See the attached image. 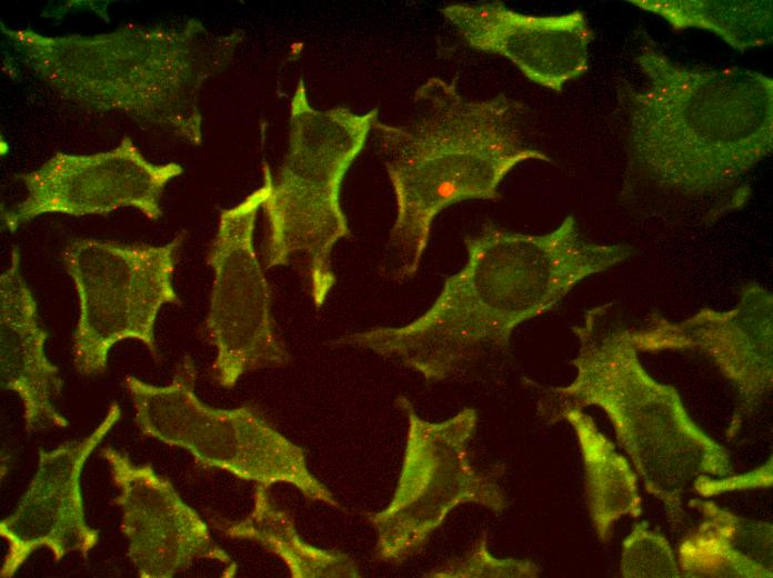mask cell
I'll use <instances>...</instances> for the list:
<instances>
[{
	"label": "cell",
	"mask_w": 773,
	"mask_h": 578,
	"mask_svg": "<svg viewBox=\"0 0 773 578\" xmlns=\"http://www.w3.org/2000/svg\"><path fill=\"white\" fill-rule=\"evenodd\" d=\"M120 418L121 408L113 402L86 438L52 450L39 449L37 469L27 490L14 511L0 521V536L8 545L1 578L13 577L40 548L49 549L59 562L74 551L87 558L98 545L99 531L87 522L84 515L81 471Z\"/></svg>",
	"instance_id": "7c38bea8"
},
{
	"label": "cell",
	"mask_w": 773,
	"mask_h": 578,
	"mask_svg": "<svg viewBox=\"0 0 773 578\" xmlns=\"http://www.w3.org/2000/svg\"><path fill=\"white\" fill-rule=\"evenodd\" d=\"M182 173L183 168L177 162L149 161L128 137L108 151H58L38 169L17 176L23 181L27 196L1 211L2 226L14 233L44 213L106 215L124 207L157 221L162 216L165 187Z\"/></svg>",
	"instance_id": "30bf717a"
},
{
	"label": "cell",
	"mask_w": 773,
	"mask_h": 578,
	"mask_svg": "<svg viewBox=\"0 0 773 578\" xmlns=\"http://www.w3.org/2000/svg\"><path fill=\"white\" fill-rule=\"evenodd\" d=\"M395 405L409 425L401 474L389 505L369 515V520L377 532L379 558L401 562L425 545L452 508L474 502L500 512L506 504L499 475L470 462L468 444L478 422L473 408L430 422L405 397Z\"/></svg>",
	"instance_id": "ba28073f"
},
{
	"label": "cell",
	"mask_w": 773,
	"mask_h": 578,
	"mask_svg": "<svg viewBox=\"0 0 773 578\" xmlns=\"http://www.w3.org/2000/svg\"><path fill=\"white\" fill-rule=\"evenodd\" d=\"M712 525L705 524L696 537L687 540L681 550L684 572L690 576H769L771 571L737 552L730 544L735 529L734 520L722 510Z\"/></svg>",
	"instance_id": "d6986e66"
},
{
	"label": "cell",
	"mask_w": 773,
	"mask_h": 578,
	"mask_svg": "<svg viewBox=\"0 0 773 578\" xmlns=\"http://www.w3.org/2000/svg\"><path fill=\"white\" fill-rule=\"evenodd\" d=\"M642 86L620 92L631 163L686 196L731 189L773 149V79L670 59L651 41L634 57Z\"/></svg>",
	"instance_id": "7a4b0ae2"
},
{
	"label": "cell",
	"mask_w": 773,
	"mask_h": 578,
	"mask_svg": "<svg viewBox=\"0 0 773 578\" xmlns=\"http://www.w3.org/2000/svg\"><path fill=\"white\" fill-rule=\"evenodd\" d=\"M1 32L17 59L60 97L202 142L200 93L232 61L244 33H215L190 19L177 28L127 26L108 33Z\"/></svg>",
	"instance_id": "277c9868"
},
{
	"label": "cell",
	"mask_w": 773,
	"mask_h": 578,
	"mask_svg": "<svg viewBox=\"0 0 773 578\" xmlns=\"http://www.w3.org/2000/svg\"><path fill=\"white\" fill-rule=\"evenodd\" d=\"M273 177L263 165V183L238 205L221 209L207 263L213 271L208 336L215 348L218 383L232 389L247 372L283 368L290 356L271 312V291L254 250L257 216Z\"/></svg>",
	"instance_id": "9c48e42d"
},
{
	"label": "cell",
	"mask_w": 773,
	"mask_h": 578,
	"mask_svg": "<svg viewBox=\"0 0 773 578\" xmlns=\"http://www.w3.org/2000/svg\"><path fill=\"white\" fill-rule=\"evenodd\" d=\"M185 235L161 246L77 239L64 249L79 301L72 356L80 375L104 372L111 348L126 339L158 357V313L167 303L181 305L172 279Z\"/></svg>",
	"instance_id": "52a82bcc"
},
{
	"label": "cell",
	"mask_w": 773,
	"mask_h": 578,
	"mask_svg": "<svg viewBox=\"0 0 773 578\" xmlns=\"http://www.w3.org/2000/svg\"><path fill=\"white\" fill-rule=\"evenodd\" d=\"M198 370L190 356L164 386L126 377L134 422L143 435L189 451L204 466L270 488L295 487L311 501L339 506L310 471L304 450L280 434L257 409L204 403L195 393Z\"/></svg>",
	"instance_id": "8992f818"
},
{
	"label": "cell",
	"mask_w": 773,
	"mask_h": 578,
	"mask_svg": "<svg viewBox=\"0 0 773 578\" xmlns=\"http://www.w3.org/2000/svg\"><path fill=\"white\" fill-rule=\"evenodd\" d=\"M622 574L628 577H677L680 570L664 538L636 527L624 542Z\"/></svg>",
	"instance_id": "ffe728a7"
},
{
	"label": "cell",
	"mask_w": 773,
	"mask_h": 578,
	"mask_svg": "<svg viewBox=\"0 0 773 578\" xmlns=\"http://www.w3.org/2000/svg\"><path fill=\"white\" fill-rule=\"evenodd\" d=\"M378 116L377 108L364 113L315 109L302 79L291 99L287 152L262 207L268 221L264 260L265 269L303 263L317 309L337 282L333 247L351 237L340 203L342 180Z\"/></svg>",
	"instance_id": "5b68a950"
},
{
	"label": "cell",
	"mask_w": 773,
	"mask_h": 578,
	"mask_svg": "<svg viewBox=\"0 0 773 578\" xmlns=\"http://www.w3.org/2000/svg\"><path fill=\"white\" fill-rule=\"evenodd\" d=\"M466 261L444 281L431 307L402 327L350 333L334 345L364 348L441 381L491 350L513 330L559 303L579 282L621 263L626 243L582 236L573 216L551 232L530 235L491 222L464 239Z\"/></svg>",
	"instance_id": "6da1fadb"
},
{
	"label": "cell",
	"mask_w": 773,
	"mask_h": 578,
	"mask_svg": "<svg viewBox=\"0 0 773 578\" xmlns=\"http://www.w3.org/2000/svg\"><path fill=\"white\" fill-rule=\"evenodd\" d=\"M413 102L405 123L377 120L372 129L395 197L389 248L399 281L418 272L432 222L443 209L463 200H499V186L515 166L551 161L525 143L522 104L504 94L472 99L454 80L432 77Z\"/></svg>",
	"instance_id": "3957f363"
},
{
	"label": "cell",
	"mask_w": 773,
	"mask_h": 578,
	"mask_svg": "<svg viewBox=\"0 0 773 578\" xmlns=\"http://www.w3.org/2000/svg\"><path fill=\"white\" fill-rule=\"evenodd\" d=\"M538 568L526 560L496 559L486 548L483 535L476 547L463 559L454 560L430 572L429 577H534Z\"/></svg>",
	"instance_id": "44dd1931"
},
{
	"label": "cell",
	"mask_w": 773,
	"mask_h": 578,
	"mask_svg": "<svg viewBox=\"0 0 773 578\" xmlns=\"http://www.w3.org/2000/svg\"><path fill=\"white\" fill-rule=\"evenodd\" d=\"M661 17L674 31L701 29L740 52L772 42L771 0H629Z\"/></svg>",
	"instance_id": "ac0fdd59"
},
{
	"label": "cell",
	"mask_w": 773,
	"mask_h": 578,
	"mask_svg": "<svg viewBox=\"0 0 773 578\" xmlns=\"http://www.w3.org/2000/svg\"><path fill=\"white\" fill-rule=\"evenodd\" d=\"M442 14L474 50L512 61L534 83L561 92L589 70L594 39L584 12L524 14L503 2L454 3Z\"/></svg>",
	"instance_id": "4fadbf2b"
},
{
	"label": "cell",
	"mask_w": 773,
	"mask_h": 578,
	"mask_svg": "<svg viewBox=\"0 0 773 578\" xmlns=\"http://www.w3.org/2000/svg\"><path fill=\"white\" fill-rule=\"evenodd\" d=\"M632 335L638 349L705 351L751 400L771 388L772 296L759 285L745 287L736 308L727 312L703 309L684 322L660 320Z\"/></svg>",
	"instance_id": "5bb4252c"
},
{
	"label": "cell",
	"mask_w": 773,
	"mask_h": 578,
	"mask_svg": "<svg viewBox=\"0 0 773 578\" xmlns=\"http://www.w3.org/2000/svg\"><path fill=\"white\" fill-rule=\"evenodd\" d=\"M47 331L39 323L38 305L20 269V253L11 251L9 267L0 276L1 387L21 400L28 432L69 420L56 408L62 379L46 355Z\"/></svg>",
	"instance_id": "9a60e30c"
},
{
	"label": "cell",
	"mask_w": 773,
	"mask_h": 578,
	"mask_svg": "<svg viewBox=\"0 0 773 578\" xmlns=\"http://www.w3.org/2000/svg\"><path fill=\"white\" fill-rule=\"evenodd\" d=\"M556 416L565 419L578 436L590 516L600 539L605 540L616 519L623 515L641 514L635 475L582 409L565 408Z\"/></svg>",
	"instance_id": "e0dca14e"
},
{
	"label": "cell",
	"mask_w": 773,
	"mask_h": 578,
	"mask_svg": "<svg viewBox=\"0 0 773 578\" xmlns=\"http://www.w3.org/2000/svg\"><path fill=\"white\" fill-rule=\"evenodd\" d=\"M212 521L223 536L252 541L280 558L293 578L359 577L358 565L349 555L307 542L290 511L272 500L265 486L255 485L253 506L244 518Z\"/></svg>",
	"instance_id": "2e32d148"
},
{
	"label": "cell",
	"mask_w": 773,
	"mask_h": 578,
	"mask_svg": "<svg viewBox=\"0 0 773 578\" xmlns=\"http://www.w3.org/2000/svg\"><path fill=\"white\" fill-rule=\"evenodd\" d=\"M101 455L119 490L114 504L121 510V531L140 578H171L197 560L221 564L223 577L235 575V562L169 479L114 448L104 447Z\"/></svg>",
	"instance_id": "8fae6325"
}]
</instances>
